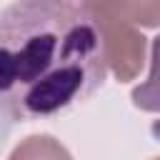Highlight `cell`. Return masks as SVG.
Returning a JSON list of instances; mask_svg holds the SVG:
<instances>
[{
	"mask_svg": "<svg viewBox=\"0 0 160 160\" xmlns=\"http://www.w3.org/2000/svg\"><path fill=\"white\" fill-rule=\"evenodd\" d=\"M95 18L105 68L120 82H130L140 75L145 62V35L140 25H158L160 2H85Z\"/></svg>",
	"mask_w": 160,
	"mask_h": 160,
	"instance_id": "2",
	"label": "cell"
},
{
	"mask_svg": "<svg viewBox=\"0 0 160 160\" xmlns=\"http://www.w3.org/2000/svg\"><path fill=\"white\" fill-rule=\"evenodd\" d=\"M10 160H72V158L55 138H50V135H30L12 150Z\"/></svg>",
	"mask_w": 160,
	"mask_h": 160,
	"instance_id": "3",
	"label": "cell"
},
{
	"mask_svg": "<svg viewBox=\"0 0 160 160\" xmlns=\"http://www.w3.org/2000/svg\"><path fill=\"white\" fill-rule=\"evenodd\" d=\"M105 80L102 40L85 2L22 0L0 12V110L50 118Z\"/></svg>",
	"mask_w": 160,
	"mask_h": 160,
	"instance_id": "1",
	"label": "cell"
}]
</instances>
